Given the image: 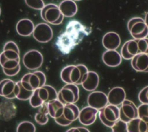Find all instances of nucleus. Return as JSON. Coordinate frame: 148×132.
<instances>
[{"label": "nucleus", "mask_w": 148, "mask_h": 132, "mask_svg": "<svg viewBox=\"0 0 148 132\" xmlns=\"http://www.w3.org/2000/svg\"><path fill=\"white\" fill-rule=\"evenodd\" d=\"M90 33L91 30L79 21L71 20L64 32L57 38L56 45L62 54H68Z\"/></svg>", "instance_id": "nucleus-1"}, {"label": "nucleus", "mask_w": 148, "mask_h": 132, "mask_svg": "<svg viewBox=\"0 0 148 132\" xmlns=\"http://www.w3.org/2000/svg\"><path fill=\"white\" fill-rule=\"evenodd\" d=\"M88 71L87 67L83 64L69 65L65 67L61 71V80L66 84L81 85L82 78Z\"/></svg>", "instance_id": "nucleus-2"}, {"label": "nucleus", "mask_w": 148, "mask_h": 132, "mask_svg": "<svg viewBox=\"0 0 148 132\" xmlns=\"http://www.w3.org/2000/svg\"><path fill=\"white\" fill-rule=\"evenodd\" d=\"M58 93L51 86L45 85L34 91L29 98V104L33 108H39L43 103L57 99Z\"/></svg>", "instance_id": "nucleus-3"}, {"label": "nucleus", "mask_w": 148, "mask_h": 132, "mask_svg": "<svg viewBox=\"0 0 148 132\" xmlns=\"http://www.w3.org/2000/svg\"><path fill=\"white\" fill-rule=\"evenodd\" d=\"M20 81L25 89L34 91L45 85L46 78L45 74L43 72L35 71L34 72L25 74Z\"/></svg>", "instance_id": "nucleus-4"}, {"label": "nucleus", "mask_w": 148, "mask_h": 132, "mask_svg": "<svg viewBox=\"0 0 148 132\" xmlns=\"http://www.w3.org/2000/svg\"><path fill=\"white\" fill-rule=\"evenodd\" d=\"M127 28L134 39H143L148 36V27L143 18L139 17L131 18L128 21Z\"/></svg>", "instance_id": "nucleus-5"}, {"label": "nucleus", "mask_w": 148, "mask_h": 132, "mask_svg": "<svg viewBox=\"0 0 148 132\" xmlns=\"http://www.w3.org/2000/svg\"><path fill=\"white\" fill-rule=\"evenodd\" d=\"M57 99L64 105L75 104L79 99V89L77 85L66 84L58 92Z\"/></svg>", "instance_id": "nucleus-6"}, {"label": "nucleus", "mask_w": 148, "mask_h": 132, "mask_svg": "<svg viewBox=\"0 0 148 132\" xmlns=\"http://www.w3.org/2000/svg\"><path fill=\"white\" fill-rule=\"evenodd\" d=\"M98 116L105 126L111 128L114 123L120 119L119 108L109 104L98 111Z\"/></svg>", "instance_id": "nucleus-7"}, {"label": "nucleus", "mask_w": 148, "mask_h": 132, "mask_svg": "<svg viewBox=\"0 0 148 132\" xmlns=\"http://www.w3.org/2000/svg\"><path fill=\"white\" fill-rule=\"evenodd\" d=\"M80 110L75 104L65 105L62 115L54 119L56 123L61 126H68L79 118Z\"/></svg>", "instance_id": "nucleus-8"}, {"label": "nucleus", "mask_w": 148, "mask_h": 132, "mask_svg": "<svg viewBox=\"0 0 148 132\" xmlns=\"http://www.w3.org/2000/svg\"><path fill=\"white\" fill-rule=\"evenodd\" d=\"M43 56L37 50H30L27 52L23 57V63L25 67L31 71L39 68L43 64Z\"/></svg>", "instance_id": "nucleus-9"}, {"label": "nucleus", "mask_w": 148, "mask_h": 132, "mask_svg": "<svg viewBox=\"0 0 148 132\" xmlns=\"http://www.w3.org/2000/svg\"><path fill=\"white\" fill-rule=\"evenodd\" d=\"M120 119L128 123L131 120L138 117V107L130 100L125 99L119 108Z\"/></svg>", "instance_id": "nucleus-10"}, {"label": "nucleus", "mask_w": 148, "mask_h": 132, "mask_svg": "<svg viewBox=\"0 0 148 132\" xmlns=\"http://www.w3.org/2000/svg\"><path fill=\"white\" fill-rule=\"evenodd\" d=\"M32 35L36 41L40 43H47L53 38V31L48 24L40 23L35 27Z\"/></svg>", "instance_id": "nucleus-11"}, {"label": "nucleus", "mask_w": 148, "mask_h": 132, "mask_svg": "<svg viewBox=\"0 0 148 132\" xmlns=\"http://www.w3.org/2000/svg\"><path fill=\"white\" fill-rule=\"evenodd\" d=\"M61 13L58 6L54 3L45 5L40 11L42 19L46 23L53 24L60 17Z\"/></svg>", "instance_id": "nucleus-12"}, {"label": "nucleus", "mask_w": 148, "mask_h": 132, "mask_svg": "<svg viewBox=\"0 0 148 132\" xmlns=\"http://www.w3.org/2000/svg\"><path fill=\"white\" fill-rule=\"evenodd\" d=\"M87 104L88 106L99 111L108 104L107 95L100 91H92L88 96Z\"/></svg>", "instance_id": "nucleus-13"}, {"label": "nucleus", "mask_w": 148, "mask_h": 132, "mask_svg": "<svg viewBox=\"0 0 148 132\" xmlns=\"http://www.w3.org/2000/svg\"><path fill=\"white\" fill-rule=\"evenodd\" d=\"M97 113H98V111L97 109L90 106H87L80 111L78 119L82 124L90 126L96 120Z\"/></svg>", "instance_id": "nucleus-14"}, {"label": "nucleus", "mask_w": 148, "mask_h": 132, "mask_svg": "<svg viewBox=\"0 0 148 132\" xmlns=\"http://www.w3.org/2000/svg\"><path fill=\"white\" fill-rule=\"evenodd\" d=\"M99 78L98 74L94 71H88L82 78L81 85L88 91H94L98 87Z\"/></svg>", "instance_id": "nucleus-15"}, {"label": "nucleus", "mask_w": 148, "mask_h": 132, "mask_svg": "<svg viewBox=\"0 0 148 132\" xmlns=\"http://www.w3.org/2000/svg\"><path fill=\"white\" fill-rule=\"evenodd\" d=\"M138 54L137 39H132L126 41L121 48L120 54L122 58L125 60H131Z\"/></svg>", "instance_id": "nucleus-16"}, {"label": "nucleus", "mask_w": 148, "mask_h": 132, "mask_svg": "<svg viewBox=\"0 0 148 132\" xmlns=\"http://www.w3.org/2000/svg\"><path fill=\"white\" fill-rule=\"evenodd\" d=\"M102 43L106 50H116L121 43L120 36L116 32H108L103 35Z\"/></svg>", "instance_id": "nucleus-17"}, {"label": "nucleus", "mask_w": 148, "mask_h": 132, "mask_svg": "<svg viewBox=\"0 0 148 132\" xmlns=\"http://www.w3.org/2000/svg\"><path fill=\"white\" fill-rule=\"evenodd\" d=\"M108 104L116 106L121 105L125 100L126 93L124 89L121 87H114L108 93Z\"/></svg>", "instance_id": "nucleus-18"}, {"label": "nucleus", "mask_w": 148, "mask_h": 132, "mask_svg": "<svg viewBox=\"0 0 148 132\" xmlns=\"http://www.w3.org/2000/svg\"><path fill=\"white\" fill-rule=\"evenodd\" d=\"M104 64L110 67L119 66L122 61V57L116 50H106L102 56Z\"/></svg>", "instance_id": "nucleus-19"}, {"label": "nucleus", "mask_w": 148, "mask_h": 132, "mask_svg": "<svg viewBox=\"0 0 148 132\" xmlns=\"http://www.w3.org/2000/svg\"><path fill=\"white\" fill-rule=\"evenodd\" d=\"M15 85L16 82L10 79H4L0 81V96L8 100L15 98Z\"/></svg>", "instance_id": "nucleus-20"}, {"label": "nucleus", "mask_w": 148, "mask_h": 132, "mask_svg": "<svg viewBox=\"0 0 148 132\" xmlns=\"http://www.w3.org/2000/svg\"><path fill=\"white\" fill-rule=\"evenodd\" d=\"M132 68L140 72H148V54H136L131 60Z\"/></svg>", "instance_id": "nucleus-21"}, {"label": "nucleus", "mask_w": 148, "mask_h": 132, "mask_svg": "<svg viewBox=\"0 0 148 132\" xmlns=\"http://www.w3.org/2000/svg\"><path fill=\"white\" fill-rule=\"evenodd\" d=\"M35 26L34 23L29 19L24 18L20 20L16 26L17 34L22 36H29L32 34Z\"/></svg>", "instance_id": "nucleus-22"}, {"label": "nucleus", "mask_w": 148, "mask_h": 132, "mask_svg": "<svg viewBox=\"0 0 148 132\" xmlns=\"http://www.w3.org/2000/svg\"><path fill=\"white\" fill-rule=\"evenodd\" d=\"M16 107L11 101H4L0 104V117L5 120L12 119L16 113Z\"/></svg>", "instance_id": "nucleus-23"}, {"label": "nucleus", "mask_w": 148, "mask_h": 132, "mask_svg": "<svg viewBox=\"0 0 148 132\" xmlns=\"http://www.w3.org/2000/svg\"><path fill=\"white\" fill-rule=\"evenodd\" d=\"M58 8L64 17H71L77 12V6L73 0H64L60 2Z\"/></svg>", "instance_id": "nucleus-24"}, {"label": "nucleus", "mask_w": 148, "mask_h": 132, "mask_svg": "<svg viewBox=\"0 0 148 132\" xmlns=\"http://www.w3.org/2000/svg\"><path fill=\"white\" fill-rule=\"evenodd\" d=\"M127 124L128 132L148 131V122H146L138 117L130 121Z\"/></svg>", "instance_id": "nucleus-25"}, {"label": "nucleus", "mask_w": 148, "mask_h": 132, "mask_svg": "<svg viewBox=\"0 0 148 132\" xmlns=\"http://www.w3.org/2000/svg\"><path fill=\"white\" fill-rule=\"evenodd\" d=\"M49 115L52 118L56 119L60 118L64 111V105L62 104L58 99L47 102Z\"/></svg>", "instance_id": "nucleus-26"}, {"label": "nucleus", "mask_w": 148, "mask_h": 132, "mask_svg": "<svg viewBox=\"0 0 148 132\" xmlns=\"http://www.w3.org/2000/svg\"><path fill=\"white\" fill-rule=\"evenodd\" d=\"M48 108L47 102L43 103L39 107L38 112L34 116L35 122L40 125H45L49 121Z\"/></svg>", "instance_id": "nucleus-27"}, {"label": "nucleus", "mask_w": 148, "mask_h": 132, "mask_svg": "<svg viewBox=\"0 0 148 132\" xmlns=\"http://www.w3.org/2000/svg\"><path fill=\"white\" fill-rule=\"evenodd\" d=\"M34 91H29L25 89L23 85L21 84V81H18L16 82L15 88H14V94L16 98L19 100L26 101L29 100L31 97Z\"/></svg>", "instance_id": "nucleus-28"}, {"label": "nucleus", "mask_w": 148, "mask_h": 132, "mask_svg": "<svg viewBox=\"0 0 148 132\" xmlns=\"http://www.w3.org/2000/svg\"><path fill=\"white\" fill-rule=\"evenodd\" d=\"M35 125L29 121H23L20 122L16 129V132H35Z\"/></svg>", "instance_id": "nucleus-29"}, {"label": "nucleus", "mask_w": 148, "mask_h": 132, "mask_svg": "<svg viewBox=\"0 0 148 132\" xmlns=\"http://www.w3.org/2000/svg\"><path fill=\"white\" fill-rule=\"evenodd\" d=\"M112 132H128L127 123L119 119L111 127Z\"/></svg>", "instance_id": "nucleus-30"}, {"label": "nucleus", "mask_w": 148, "mask_h": 132, "mask_svg": "<svg viewBox=\"0 0 148 132\" xmlns=\"http://www.w3.org/2000/svg\"><path fill=\"white\" fill-rule=\"evenodd\" d=\"M138 118L142 120L148 122V104H141L138 107Z\"/></svg>", "instance_id": "nucleus-31"}, {"label": "nucleus", "mask_w": 148, "mask_h": 132, "mask_svg": "<svg viewBox=\"0 0 148 132\" xmlns=\"http://www.w3.org/2000/svg\"><path fill=\"white\" fill-rule=\"evenodd\" d=\"M25 4L29 8L35 10H42L45 3L43 0H25Z\"/></svg>", "instance_id": "nucleus-32"}, {"label": "nucleus", "mask_w": 148, "mask_h": 132, "mask_svg": "<svg viewBox=\"0 0 148 132\" xmlns=\"http://www.w3.org/2000/svg\"><path fill=\"white\" fill-rule=\"evenodd\" d=\"M137 43L139 54H148V38L137 39Z\"/></svg>", "instance_id": "nucleus-33"}, {"label": "nucleus", "mask_w": 148, "mask_h": 132, "mask_svg": "<svg viewBox=\"0 0 148 132\" xmlns=\"http://www.w3.org/2000/svg\"><path fill=\"white\" fill-rule=\"evenodd\" d=\"M138 99L141 104H148V86L143 87L139 93Z\"/></svg>", "instance_id": "nucleus-34"}, {"label": "nucleus", "mask_w": 148, "mask_h": 132, "mask_svg": "<svg viewBox=\"0 0 148 132\" xmlns=\"http://www.w3.org/2000/svg\"><path fill=\"white\" fill-rule=\"evenodd\" d=\"M20 65L19 66H18L17 68L13 69H2L3 73L8 76H14L15 75H16L20 71Z\"/></svg>", "instance_id": "nucleus-35"}, {"label": "nucleus", "mask_w": 148, "mask_h": 132, "mask_svg": "<svg viewBox=\"0 0 148 132\" xmlns=\"http://www.w3.org/2000/svg\"><path fill=\"white\" fill-rule=\"evenodd\" d=\"M66 132H90L89 130L84 127H71L66 130Z\"/></svg>", "instance_id": "nucleus-36"}, {"label": "nucleus", "mask_w": 148, "mask_h": 132, "mask_svg": "<svg viewBox=\"0 0 148 132\" xmlns=\"http://www.w3.org/2000/svg\"><path fill=\"white\" fill-rule=\"evenodd\" d=\"M64 15L61 13V14L60 17H59V19H58L55 23H54V24H53V25H59V24H60L62 22V21H63V20H64Z\"/></svg>", "instance_id": "nucleus-37"}, {"label": "nucleus", "mask_w": 148, "mask_h": 132, "mask_svg": "<svg viewBox=\"0 0 148 132\" xmlns=\"http://www.w3.org/2000/svg\"><path fill=\"white\" fill-rule=\"evenodd\" d=\"M144 20H145V21L146 24V25H147L148 27V12L146 13V14H145V18H144Z\"/></svg>", "instance_id": "nucleus-38"}, {"label": "nucleus", "mask_w": 148, "mask_h": 132, "mask_svg": "<svg viewBox=\"0 0 148 132\" xmlns=\"http://www.w3.org/2000/svg\"><path fill=\"white\" fill-rule=\"evenodd\" d=\"M1 7H0V16H1Z\"/></svg>", "instance_id": "nucleus-39"}, {"label": "nucleus", "mask_w": 148, "mask_h": 132, "mask_svg": "<svg viewBox=\"0 0 148 132\" xmlns=\"http://www.w3.org/2000/svg\"><path fill=\"white\" fill-rule=\"evenodd\" d=\"M147 132H148V131H147Z\"/></svg>", "instance_id": "nucleus-40"}]
</instances>
